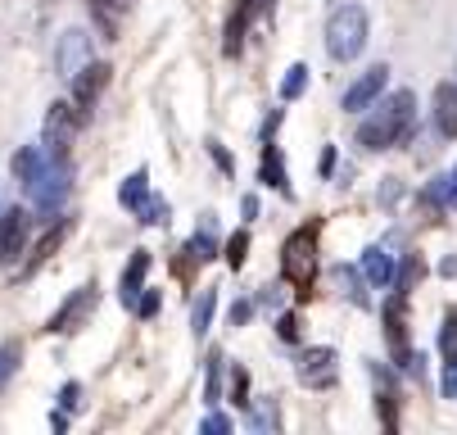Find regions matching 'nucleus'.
Listing matches in <instances>:
<instances>
[{
	"label": "nucleus",
	"instance_id": "obj_1",
	"mask_svg": "<svg viewBox=\"0 0 457 435\" xmlns=\"http://www.w3.org/2000/svg\"><path fill=\"white\" fill-rule=\"evenodd\" d=\"M412 122H417V96L412 91H395L376 105V113L358 128V146L362 150H395L412 137Z\"/></svg>",
	"mask_w": 457,
	"mask_h": 435
},
{
	"label": "nucleus",
	"instance_id": "obj_2",
	"mask_svg": "<svg viewBox=\"0 0 457 435\" xmlns=\"http://www.w3.org/2000/svg\"><path fill=\"white\" fill-rule=\"evenodd\" d=\"M367 37H371V19H367L362 5H353V0L336 5L331 19H326V54H331L336 64H353L367 50Z\"/></svg>",
	"mask_w": 457,
	"mask_h": 435
},
{
	"label": "nucleus",
	"instance_id": "obj_3",
	"mask_svg": "<svg viewBox=\"0 0 457 435\" xmlns=\"http://www.w3.org/2000/svg\"><path fill=\"white\" fill-rule=\"evenodd\" d=\"M23 191H28V200H32V209L41 218H59L63 205H69V196H73V168H69V159H46V168L23 186Z\"/></svg>",
	"mask_w": 457,
	"mask_h": 435
},
{
	"label": "nucleus",
	"instance_id": "obj_4",
	"mask_svg": "<svg viewBox=\"0 0 457 435\" xmlns=\"http://www.w3.org/2000/svg\"><path fill=\"white\" fill-rule=\"evenodd\" d=\"M281 277L295 286V295L308 299L312 277H317V227L290 231V240L281 245Z\"/></svg>",
	"mask_w": 457,
	"mask_h": 435
},
{
	"label": "nucleus",
	"instance_id": "obj_5",
	"mask_svg": "<svg viewBox=\"0 0 457 435\" xmlns=\"http://www.w3.org/2000/svg\"><path fill=\"white\" fill-rule=\"evenodd\" d=\"M87 109H78V105H69V100H54L50 105V113H46V132H41V150L50 155V159H69V146H73V137L87 128Z\"/></svg>",
	"mask_w": 457,
	"mask_h": 435
},
{
	"label": "nucleus",
	"instance_id": "obj_6",
	"mask_svg": "<svg viewBox=\"0 0 457 435\" xmlns=\"http://www.w3.org/2000/svg\"><path fill=\"white\" fill-rule=\"evenodd\" d=\"M96 299H100V295H96V281H91V286H78V290L50 314L46 331H50V336H73V331H82L87 318L96 314Z\"/></svg>",
	"mask_w": 457,
	"mask_h": 435
},
{
	"label": "nucleus",
	"instance_id": "obj_7",
	"mask_svg": "<svg viewBox=\"0 0 457 435\" xmlns=\"http://www.w3.org/2000/svg\"><path fill=\"white\" fill-rule=\"evenodd\" d=\"M295 372H299V381L308 390H331L336 377H340V354L331 345H312V349L299 354V367Z\"/></svg>",
	"mask_w": 457,
	"mask_h": 435
},
{
	"label": "nucleus",
	"instance_id": "obj_8",
	"mask_svg": "<svg viewBox=\"0 0 457 435\" xmlns=\"http://www.w3.org/2000/svg\"><path fill=\"white\" fill-rule=\"evenodd\" d=\"M82 64H91V32L69 28V32L54 41V73L73 82V73H78Z\"/></svg>",
	"mask_w": 457,
	"mask_h": 435
},
{
	"label": "nucleus",
	"instance_id": "obj_9",
	"mask_svg": "<svg viewBox=\"0 0 457 435\" xmlns=\"http://www.w3.org/2000/svg\"><path fill=\"white\" fill-rule=\"evenodd\" d=\"M28 231H32V213L28 209H5L0 213V268L14 264L28 250Z\"/></svg>",
	"mask_w": 457,
	"mask_h": 435
},
{
	"label": "nucleus",
	"instance_id": "obj_10",
	"mask_svg": "<svg viewBox=\"0 0 457 435\" xmlns=\"http://www.w3.org/2000/svg\"><path fill=\"white\" fill-rule=\"evenodd\" d=\"M380 322H385V340H389V349H395V363L403 367V358L412 354V349H408V295L395 290V299H385Z\"/></svg>",
	"mask_w": 457,
	"mask_h": 435
},
{
	"label": "nucleus",
	"instance_id": "obj_11",
	"mask_svg": "<svg viewBox=\"0 0 457 435\" xmlns=\"http://www.w3.org/2000/svg\"><path fill=\"white\" fill-rule=\"evenodd\" d=\"M385 82H389V69H385V64H371V69L345 91V113H362V109H371V105L380 100Z\"/></svg>",
	"mask_w": 457,
	"mask_h": 435
},
{
	"label": "nucleus",
	"instance_id": "obj_12",
	"mask_svg": "<svg viewBox=\"0 0 457 435\" xmlns=\"http://www.w3.org/2000/svg\"><path fill=\"white\" fill-rule=\"evenodd\" d=\"M109 78H113V69H109V64H100V59L82 64V69L73 73V105L91 113V105H96V96L109 87Z\"/></svg>",
	"mask_w": 457,
	"mask_h": 435
},
{
	"label": "nucleus",
	"instance_id": "obj_13",
	"mask_svg": "<svg viewBox=\"0 0 457 435\" xmlns=\"http://www.w3.org/2000/svg\"><path fill=\"white\" fill-rule=\"evenodd\" d=\"M190 264H213L218 255H222V245H218V218L213 213H204L200 218V227H195V236H190V245L181 250Z\"/></svg>",
	"mask_w": 457,
	"mask_h": 435
},
{
	"label": "nucleus",
	"instance_id": "obj_14",
	"mask_svg": "<svg viewBox=\"0 0 457 435\" xmlns=\"http://www.w3.org/2000/svg\"><path fill=\"white\" fill-rule=\"evenodd\" d=\"M145 272H150V250H132V259H127V268H122V281H118V299H122V308H132V304L141 299V290H145Z\"/></svg>",
	"mask_w": 457,
	"mask_h": 435
},
{
	"label": "nucleus",
	"instance_id": "obj_15",
	"mask_svg": "<svg viewBox=\"0 0 457 435\" xmlns=\"http://www.w3.org/2000/svg\"><path fill=\"white\" fill-rule=\"evenodd\" d=\"M435 132L444 141H457V82L435 87Z\"/></svg>",
	"mask_w": 457,
	"mask_h": 435
},
{
	"label": "nucleus",
	"instance_id": "obj_16",
	"mask_svg": "<svg viewBox=\"0 0 457 435\" xmlns=\"http://www.w3.org/2000/svg\"><path fill=\"white\" fill-rule=\"evenodd\" d=\"M362 277H367V286H389L395 281V255H389V245H367L362 250Z\"/></svg>",
	"mask_w": 457,
	"mask_h": 435
},
{
	"label": "nucleus",
	"instance_id": "obj_17",
	"mask_svg": "<svg viewBox=\"0 0 457 435\" xmlns=\"http://www.w3.org/2000/svg\"><path fill=\"white\" fill-rule=\"evenodd\" d=\"M258 181L263 186H272V191H281V196H295L290 191V177H286V155L268 141L263 146V163H258Z\"/></svg>",
	"mask_w": 457,
	"mask_h": 435
},
{
	"label": "nucleus",
	"instance_id": "obj_18",
	"mask_svg": "<svg viewBox=\"0 0 457 435\" xmlns=\"http://www.w3.org/2000/svg\"><path fill=\"white\" fill-rule=\"evenodd\" d=\"M46 159H50V155H46L41 146H23V150L10 159V172H14V181H19V186H28V181H32V177L46 168Z\"/></svg>",
	"mask_w": 457,
	"mask_h": 435
},
{
	"label": "nucleus",
	"instance_id": "obj_19",
	"mask_svg": "<svg viewBox=\"0 0 457 435\" xmlns=\"http://www.w3.org/2000/svg\"><path fill=\"white\" fill-rule=\"evenodd\" d=\"M145 200H150V172H145V168H137L132 177H127V181L118 186V205L137 213V209H141Z\"/></svg>",
	"mask_w": 457,
	"mask_h": 435
},
{
	"label": "nucleus",
	"instance_id": "obj_20",
	"mask_svg": "<svg viewBox=\"0 0 457 435\" xmlns=\"http://www.w3.org/2000/svg\"><path fill=\"white\" fill-rule=\"evenodd\" d=\"M331 281H336V286H340V295H349L358 308H367V304H371V299H367V290H362V281H367V277H362L358 268L336 264V268H331Z\"/></svg>",
	"mask_w": 457,
	"mask_h": 435
},
{
	"label": "nucleus",
	"instance_id": "obj_21",
	"mask_svg": "<svg viewBox=\"0 0 457 435\" xmlns=\"http://www.w3.org/2000/svg\"><path fill=\"white\" fill-rule=\"evenodd\" d=\"M213 308H218V290H213V286H204V290H200V299L190 304V331H195V336H204V331L213 327Z\"/></svg>",
	"mask_w": 457,
	"mask_h": 435
},
{
	"label": "nucleus",
	"instance_id": "obj_22",
	"mask_svg": "<svg viewBox=\"0 0 457 435\" xmlns=\"http://www.w3.org/2000/svg\"><path fill=\"white\" fill-rule=\"evenodd\" d=\"M249 431H258V435L281 431V408H277V399H258V404H249Z\"/></svg>",
	"mask_w": 457,
	"mask_h": 435
},
{
	"label": "nucleus",
	"instance_id": "obj_23",
	"mask_svg": "<svg viewBox=\"0 0 457 435\" xmlns=\"http://www.w3.org/2000/svg\"><path fill=\"white\" fill-rule=\"evenodd\" d=\"M426 277V264H421V255H403V268H395V281H389V286H395L399 295H408L417 281Z\"/></svg>",
	"mask_w": 457,
	"mask_h": 435
},
{
	"label": "nucleus",
	"instance_id": "obj_24",
	"mask_svg": "<svg viewBox=\"0 0 457 435\" xmlns=\"http://www.w3.org/2000/svg\"><path fill=\"white\" fill-rule=\"evenodd\" d=\"M69 231H73V222H69V218H59V222H54V231H46V236H41V245H37V255H32V264H28V272H32L37 264H46V259H50V255L59 250V240H63V236H69Z\"/></svg>",
	"mask_w": 457,
	"mask_h": 435
},
{
	"label": "nucleus",
	"instance_id": "obj_25",
	"mask_svg": "<svg viewBox=\"0 0 457 435\" xmlns=\"http://www.w3.org/2000/svg\"><path fill=\"white\" fill-rule=\"evenodd\" d=\"M19 363H23V345H19V340H5V345H0V390L10 386V377L19 372Z\"/></svg>",
	"mask_w": 457,
	"mask_h": 435
},
{
	"label": "nucleus",
	"instance_id": "obj_26",
	"mask_svg": "<svg viewBox=\"0 0 457 435\" xmlns=\"http://www.w3.org/2000/svg\"><path fill=\"white\" fill-rule=\"evenodd\" d=\"M222 259H227V268H231V272H240V268H245V259H249V231H236V236L222 245Z\"/></svg>",
	"mask_w": 457,
	"mask_h": 435
},
{
	"label": "nucleus",
	"instance_id": "obj_27",
	"mask_svg": "<svg viewBox=\"0 0 457 435\" xmlns=\"http://www.w3.org/2000/svg\"><path fill=\"white\" fill-rule=\"evenodd\" d=\"M308 91V64H290L281 78V100H299Z\"/></svg>",
	"mask_w": 457,
	"mask_h": 435
},
{
	"label": "nucleus",
	"instance_id": "obj_28",
	"mask_svg": "<svg viewBox=\"0 0 457 435\" xmlns=\"http://www.w3.org/2000/svg\"><path fill=\"white\" fill-rule=\"evenodd\" d=\"M376 413H380V426L385 431H399V395L389 390V386L376 395Z\"/></svg>",
	"mask_w": 457,
	"mask_h": 435
},
{
	"label": "nucleus",
	"instance_id": "obj_29",
	"mask_svg": "<svg viewBox=\"0 0 457 435\" xmlns=\"http://www.w3.org/2000/svg\"><path fill=\"white\" fill-rule=\"evenodd\" d=\"M222 363H227V358L213 349V354H209V381H204V404H209V408L222 399Z\"/></svg>",
	"mask_w": 457,
	"mask_h": 435
},
{
	"label": "nucleus",
	"instance_id": "obj_30",
	"mask_svg": "<svg viewBox=\"0 0 457 435\" xmlns=\"http://www.w3.org/2000/svg\"><path fill=\"white\" fill-rule=\"evenodd\" d=\"M439 354L444 363H457V308H448V318L439 327Z\"/></svg>",
	"mask_w": 457,
	"mask_h": 435
},
{
	"label": "nucleus",
	"instance_id": "obj_31",
	"mask_svg": "<svg viewBox=\"0 0 457 435\" xmlns=\"http://www.w3.org/2000/svg\"><path fill=\"white\" fill-rule=\"evenodd\" d=\"M137 213H141V222H145V227H168V218H172L168 200H145Z\"/></svg>",
	"mask_w": 457,
	"mask_h": 435
},
{
	"label": "nucleus",
	"instance_id": "obj_32",
	"mask_svg": "<svg viewBox=\"0 0 457 435\" xmlns=\"http://www.w3.org/2000/svg\"><path fill=\"white\" fill-rule=\"evenodd\" d=\"M231 404H236V408H249V372H245V367L231 372Z\"/></svg>",
	"mask_w": 457,
	"mask_h": 435
},
{
	"label": "nucleus",
	"instance_id": "obj_33",
	"mask_svg": "<svg viewBox=\"0 0 457 435\" xmlns=\"http://www.w3.org/2000/svg\"><path fill=\"white\" fill-rule=\"evenodd\" d=\"M59 408H63V413H78V408H82V386H78V381H69V386L59 390Z\"/></svg>",
	"mask_w": 457,
	"mask_h": 435
},
{
	"label": "nucleus",
	"instance_id": "obj_34",
	"mask_svg": "<svg viewBox=\"0 0 457 435\" xmlns=\"http://www.w3.org/2000/svg\"><path fill=\"white\" fill-rule=\"evenodd\" d=\"M159 304H163L159 290H141V299H137L132 308H137V318H154V314H159Z\"/></svg>",
	"mask_w": 457,
	"mask_h": 435
},
{
	"label": "nucleus",
	"instance_id": "obj_35",
	"mask_svg": "<svg viewBox=\"0 0 457 435\" xmlns=\"http://www.w3.org/2000/svg\"><path fill=\"white\" fill-rule=\"evenodd\" d=\"M204 146H209V155H213V163H218V168H222L227 177H236V159L227 155V146H222V141H204Z\"/></svg>",
	"mask_w": 457,
	"mask_h": 435
},
{
	"label": "nucleus",
	"instance_id": "obj_36",
	"mask_svg": "<svg viewBox=\"0 0 457 435\" xmlns=\"http://www.w3.org/2000/svg\"><path fill=\"white\" fill-rule=\"evenodd\" d=\"M277 336H281L286 345H295V340H299V314H281V318H277Z\"/></svg>",
	"mask_w": 457,
	"mask_h": 435
},
{
	"label": "nucleus",
	"instance_id": "obj_37",
	"mask_svg": "<svg viewBox=\"0 0 457 435\" xmlns=\"http://www.w3.org/2000/svg\"><path fill=\"white\" fill-rule=\"evenodd\" d=\"M227 318H231V327H245V322L253 318V299H236V304H231V314H227Z\"/></svg>",
	"mask_w": 457,
	"mask_h": 435
},
{
	"label": "nucleus",
	"instance_id": "obj_38",
	"mask_svg": "<svg viewBox=\"0 0 457 435\" xmlns=\"http://www.w3.org/2000/svg\"><path fill=\"white\" fill-rule=\"evenodd\" d=\"M399 196H403V181H399V177H385V186H380V205L389 209V205H395Z\"/></svg>",
	"mask_w": 457,
	"mask_h": 435
},
{
	"label": "nucleus",
	"instance_id": "obj_39",
	"mask_svg": "<svg viewBox=\"0 0 457 435\" xmlns=\"http://www.w3.org/2000/svg\"><path fill=\"white\" fill-rule=\"evenodd\" d=\"M204 431H209V435H227V431H231V417H222V413H209V417H204Z\"/></svg>",
	"mask_w": 457,
	"mask_h": 435
},
{
	"label": "nucleus",
	"instance_id": "obj_40",
	"mask_svg": "<svg viewBox=\"0 0 457 435\" xmlns=\"http://www.w3.org/2000/svg\"><path fill=\"white\" fill-rule=\"evenodd\" d=\"M258 308H281V286H263V295L253 299Z\"/></svg>",
	"mask_w": 457,
	"mask_h": 435
},
{
	"label": "nucleus",
	"instance_id": "obj_41",
	"mask_svg": "<svg viewBox=\"0 0 457 435\" xmlns=\"http://www.w3.org/2000/svg\"><path fill=\"white\" fill-rule=\"evenodd\" d=\"M444 399H457V363L444 367Z\"/></svg>",
	"mask_w": 457,
	"mask_h": 435
},
{
	"label": "nucleus",
	"instance_id": "obj_42",
	"mask_svg": "<svg viewBox=\"0 0 457 435\" xmlns=\"http://www.w3.org/2000/svg\"><path fill=\"white\" fill-rule=\"evenodd\" d=\"M281 118H286L281 109H272V113H268V122H263V141H272V137H277V128H281Z\"/></svg>",
	"mask_w": 457,
	"mask_h": 435
},
{
	"label": "nucleus",
	"instance_id": "obj_43",
	"mask_svg": "<svg viewBox=\"0 0 457 435\" xmlns=\"http://www.w3.org/2000/svg\"><path fill=\"white\" fill-rule=\"evenodd\" d=\"M336 172V146H326L321 150V177H331Z\"/></svg>",
	"mask_w": 457,
	"mask_h": 435
},
{
	"label": "nucleus",
	"instance_id": "obj_44",
	"mask_svg": "<svg viewBox=\"0 0 457 435\" xmlns=\"http://www.w3.org/2000/svg\"><path fill=\"white\" fill-rule=\"evenodd\" d=\"M444 181H448V209H457V168L444 172Z\"/></svg>",
	"mask_w": 457,
	"mask_h": 435
},
{
	"label": "nucleus",
	"instance_id": "obj_45",
	"mask_svg": "<svg viewBox=\"0 0 457 435\" xmlns=\"http://www.w3.org/2000/svg\"><path fill=\"white\" fill-rule=\"evenodd\" d=\"M240 213H245V218H258V196H245V200H240Z\"/></svg>",
	"mask_w": 457,
	"mask_h": 435
},
{
	"label": "nucleus",
	"instance_id": "obj_46",
	"mask_svg": "<svg viewBox=\"0 0 457 435\" xmlns=\"http://www.w3.org/2000/svg\"><path fill=\"white\" fill-rule=\"evenodd\" d=\"M50 426H54V431H69V413H63V408L50 413Z\"/></svg>",
	"mask_w": 457,
	"mask_h": 435
},
{
	"label": "nucleus",
	"instance_id": "obj_47",
	"mask_svg": "<svg viewBox=\"0 0 457 435\" xmlns=\"http://www.w3.org/2000/svg\"><path fill=\"white\" fill-rule=\"evenodd\" d=\"M439 272H444V277H457V259H453V255H448V259H444V264H439Z\"/></svg>",
	"mask_w": 457,
	"mask_h": 435
}]
</instances>
